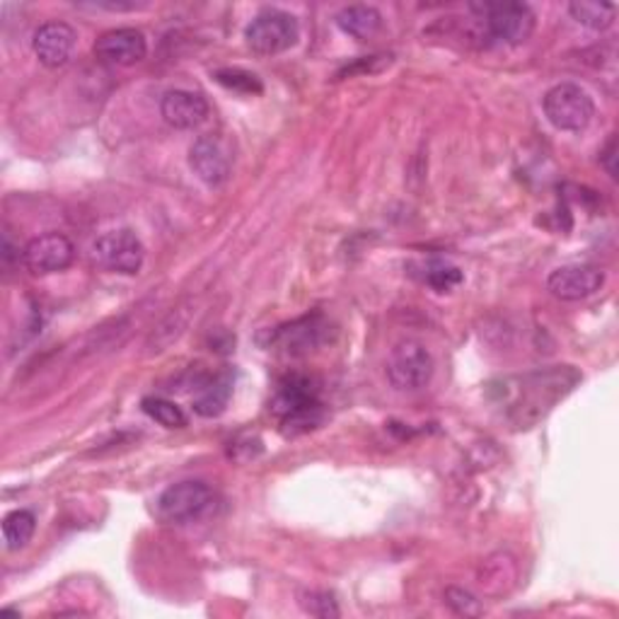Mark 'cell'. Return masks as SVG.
<instances>
[{"label": "cell", "mask_w": 619, "mask_h": 619, "mask_svg": "<svg viewBox=\"0 0 619 619\" xmlns=\"http://www.w3.org/2000/svg\"><path fill=\"white\" fill-rule=\"evenodd\" d=\"M92 257L107 272L131 276L138 274L140 266H144L146 247L134 230L119 228L97 237L92 245Z\"/></svg>", "instance_id": "5"}, {"label": "cell", "mask_w": 619, "mask_h": 619, "mask_svg": "<svg viewBox=\"0 0 619 619\" xmlns=\"http://www.w3.org/2000/svg\"><path fill=\"white\" fill-rule=\"evenodd\" d=\"M325 330L327 327L322 325L320 317H305L291 327L278 330L276 340L286 351H291V354H298V351H310L313 346H317L322 342V332Z\"/></svg>", "instance_id": "17"}, {"label": "cell", "mask_w": 619, "mask_h": 619, "mask_svg": "<svg viewBox=\"0 0 619 619\" xmlns=\"http://www.w3.org/2000/svg\"><path fill=\"white\" fill-rule=\"evenodd\" d=\"M148 53V41L144 32L134 27H121V30L105 32L95 41V56L109 66H134L144 61Z\"/></svg>", "instance_id": "11"}, {"label": "cell", "mask_w": 619, "mask_h": 619, "mask_svg": "<svg viewBox=\"0 0 619 619\" xmlns=\"http://www.w3.org/2000/svg\"><path fill=\"white\" fill-rule=\"evenodd\" d=\"M472 10L482 16L489 37L503 45H523L534 32V12L525 3H482Z\"/></svg>", "instance_id": "6"}, {"label": "cell", "mask_w": 619, "mask_h": 619, "mask_svg": "<svg viewBox=\"0 0 619 619\" xmlns=\"http://www.w3.org/2000/svg\"><path fill=\"white\" fill-rule=\"evenodd\" d=\"M245 39H247V47L255 53L276 56L298 45L301 24L286 10L266 8L247 24Z\"/></svg>", "instance_id": "2"}, {"label": "cell", "mask_w": 619, "mask_h": 619, "mask_svg": "<svg viewBox=\"0 0 619 619\" xmlns=\"http://www.w3.org/2000/svg\"><path fill=\"white\" fill-rule=\"evenodd\" d=\"M216 80L220 82L223 88L243 92V95H257L262 92V82L255 73H247V70L240 68H223L216 73Z\"/></svg>", "instance_id": "21"}, {"label": "cell", "mask_w": 619, "mask_h": 619, "mask_svg": "<svg viewBox=\"0 0 619 619\" xmlns=\"http://www.w3.org/2000/svg\"><path fill=\"white\" fill-rule=\"evenodd\" d=\"M600 163H602V167L605 170H608V175L612 177V179H617V136H612L610 140H608V146L602 148V153H600Z\"/></svg>", "instance_id": "25"}, {"label": "cell", "mask_w": 619, "mask_h": 619, "mask_svg": "<svg viewBox=\"0 0 619 619\" xmlns=\"http://www.w3.org/2000/svg\"><path fill=\"white\" fill-rule=\"evenodd\" d=\"M76 259V247L61 233L39 235L24 247L22 264L24 269L35 276H49L68 269Z\"/></svg>", "instance_id": "8"}, {"label": "cell", "mask_w": 619, "mask_h": 619, "mask_svg": "<svg viewBox=\"0 0 619 619\" xmlns=\"http://www.w3.org/2000/svg\"><path fill=\"white\" fill-rule=\"evenodd\" d=\"M303 610L315 615V617H340V608H336V600L330 593H320V590H313V593H305L301 598Z\"/></svg>", "instance_id": "23"}, {"label": "cell", "mask_w": 619, "mask_h": 619, "mask_svg": "<svg viewBox=\"0 0 619 619\" xmlns=\"http://www.w3.org/2000/svg\"><path fill=\"white\" fill-rule=\"evenodd\" d=\"M544 117L559 131H583L596 117V105L581 86L576 82H559L542 100Z\"/></svg>", "instance_id": "3"}, {"label": "cell", "mask_w": 619, "mask_h": 619, "mask_svg": "<svg viewBox=\"0 0 619 619\" xmlns=\"http://www.w3.org/2000/svg\"><path fill=\"white\" fill-rule=\"evenodd\" d=\"M518 564L511 554L499 552L484 561L480 571V583L489 596H505L515 586Z\"/></svg>", "instance_id": "15"}, {"label": "cell", "mask_w": 619, "mask_h": 619, "mask_svg": "<svg viewBox=\"0 0 619 619\" xmlns=\"http://www.w3.org/2000/svg\"><path fill=\"white\" fill-rule=\"evenodd\" d=\"M37 530V518L30 511H12L3 518V542L10 552H18L30 544Z\"/></svg>", "instance_id": "19"}, {"label": "cell", "mask_w": 619, "mask_h": 619, "mask_svg": "<svg viewBox=\"0 0 619 619\" xmlns=\"http://www.w3.org/2000/svg\"><path fill=\"white\" fill-rule=\"evenodd\" d=\"M233 395V375L230 373H220L214 380L199 390V395L194 397V412L206 419L220 416L228 406Z\"/></svg>", "instance_id": "16"}, {"label": "cell", "mask_w": 619, "mask_h": 619, "mask_svg": "<svg viewBox=\"0 0 619 619\" xmlns=\"http://www.w3.org/2000/svg\"><path fill=\"white\" fill-rule=\"evenodd\" d=\"M426 284L431 288H435L439 293L445 291H453L455 286L462 284V272L453 264H445V262H433L429 266V274H426Z\"/></svg>", "instance_id": "22"}, {"label": "cell", "mask_w": 619, "mask_h": 619, "mask_svg": "<svg viewBox=\"0 0 619 619\" xmlns=\"http://www.w3.org/2000/svg\"><path fill=\"white\" fill-rule=\"evenodd\" d=\"M214 499V491L204 482H179L163 491L158 513L167 523H191L210 511Z\"/></svg>", "instance_id": "7"}, {"label": "cell", "mask_w": 619, "mask_h": 619, "mask_svg": "<svg viewBox=\"0 0 619 619\" xmlns=\"http://www.w3.org/2000/svg\"><path fill=\"white\" fill-rule=\"evenodd\" d=\"M160 115L173 126V129L179 131L196 129V126L204 124L208 117V102L202 95L189 90H170L163 95Z\"/></svg>", "instance_id": "13"}, {"label": "cell", "mask_w": 619, "mask_h": 619, "mask_svg": "<svg viewBox=\"0 0 619 619\" xmlns=\"http://www.w3.org/2000/svg\"><path fill=\"white\" fill-rule=\"evenodd\" d=\"M336 24L348 37L358 41H369L383 30V16L373 6H348L336 12Z\"/></svg>", "instance_id": "14"}, {"label": "cell", "mask_w": 619, "mask_h": 619, "mask_svg": "<svg viewBox=\"0 0 619 619\" xmlns=\"http://www.w3.org/2000/svg\"><path fill=\"white\" fill-rule=\"evenodd\" d=\"M140 406H144V412L153 421H158V424L165 429H185L187 426V414L181 412V406H177L170 400L146 397L144 402H140Z\"/></svg>", "instance_id": "20"}, {"label": "cell", "mask_w": 619, "mask_h": 619, "mask_svg": "<svg viewBox=\"0 0 619 619\" xmlns=\"http://www.w3.org/2000/svg\"><path fill=\"white\" fill-rule=\"evenodd\" d=\"M569 12L576 22L588 27V30L602 32L615 22L617 8L612 3H598V0H573L569 6Z\"/></svg>", "instance_id": "18"}, {"label": "cell", "mask_w": 619, "mask_h": 619, "mask_svg": "<svg viewBox=\"0 0 619 619\" xmlns=\"http://www.w3.org/2000/svg\"><path fill=\"white\" fill-rule=\"evenodd\" d=\"M76 41H78V35L73 27L56 20V22H47L39 27V30L35 32L32 47H35V53L41 66L61 68L68 63L70 56H73Z\"/></svg>", "instance_id": "12"}, {"label": "cell", "mask_w": 619, "mask_h": 619, "mask_svg": "<svg viewBox=\"0 0 619 619\" xmlns=\"http://www.w3.org/2000/svg\"><path fill=\"white\" fill-rule=\"evenodd\" d=\"M387 377L392 387L414 392L426 387L433 377L431 351L416 340H402L390 351Z\"/></svg>", "instance_id": "4"}, {"label": "cell", "mask_w": 619, "mask_h": 619, "mask_svg": "<svg viewBox=\"0 0 619 619\" xmlns=\"http://www.w3.org/2000/svg\"><path fill=\"white\" fill-rule=\"evenodd\" d=\"M605 284V274L590 264H567L559 266L547 278V291L559 301H583L598 293Z\"/></svg>", "instance_id": "10"}, {"label": "cell", "mask_w": 619, "mask_h": 619, "mask_svg": "<svg viewBox=\"0 0 619 619\" xmlns=\"http://www.w3.org/2000/svg\"><path fill=\"white\" fill-rule=\"evenodd\" d=\"M445 602L453 608L458 615H464V617H476V615H482V605L480 600H476L472 593H468V590H462V588H448L445 590Z\"/></svg>", "instance_id": "24"}, {"label": "cell", "mask_w": 619, "mask_h": 619, "mask_svg": "<svg viewBox=\"0 0 619 619\" xmlns=\"http://www.w3.org/2000/svg\"><path fill=\"white\" fill-rule=\"evenodd\" d=\"M189 167L208 187H220L230 177L233 155L218 136H199L189 148Z\"/></svg>", "instance_id": "9"}, {"label": "cell", "mask_w": 619, "mask_h": 619, "mask_svg": "<svg viewBox=\"0 0 619 619\" xmlns=\"http://www.w3.org/2000/svg\"><path fill=\"white\" fill-rule=\"evenodd\" d=\"M272 406L281 426L291 435L315 429L322 421V402L307 377L295 375L281 383Z\"/></svg>", "instance_id": "1"}]
</instances>
